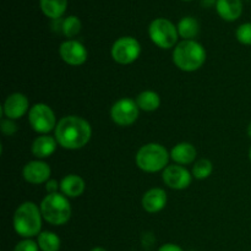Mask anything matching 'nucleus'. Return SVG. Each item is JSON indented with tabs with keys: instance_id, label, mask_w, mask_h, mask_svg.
<instances>
[{
	"instance_id": "nucleus-1",
	"label": "nucleus",
	"mask_w": 251,
	"mask_h": 251,
	"mask_svg": "<svg viewBox=\"0 0 251 251\" xmlns=\"http://www.w3.org/2000/svg\"><path fill=\"white\" fill-rule=\"evenodd\" d=\"M92 130L88 122L80 117H65L55 126V139L61 147L77 150L86 146L91 139Z\"/></svg>"
},
{
	"instance_id": "nucleus-2",
	"label": "nucleus",
	"mask_w": 251,
	"mask_h": 251,
	"mask_svg": "<svg viewBox=\"0 0 251 251\" xmlns=\"http://www.w3.org/2000/svg\"><path fill=\"white\" fill-rule=\"evenodd\" d=\"M206 51L200 43L195 41H183L173 51V61L180 70L195 71L203 65Z\"/></svg>"
},
{
	"instance_id": "nucleus-3",
	"label": "nucleus",
	"mask_w": 251,
	"mask_h": 251,
	"mask_svg": "<svg viewBox=\"0 0 251 251\" xmlns=\"http://www.w3.org/2000/svg\"><path fill=\"white\" fill-rule=\"evenodd\" d=\"M42 212L33 202H25L14 215V228L19 235L31 238L41 234Z\"/></svg>"
},
{
	"instance_id": "nucleus-4",
	"label": "nucleus",
	"mask_w": 251,
	"mask_h": 251,
	"mask_svg": "<svg viewBox=\"0 0 251 251\" xmlns=\"http://www.w3.org/2000/svg\"><path fill=\"white\" fill-rule=\"evenodd\" d=\"M42 216L54 226L65 225L71 216L70 202L60 194H48L41 203Z\"/></svg>"
},
{
	"instance_id": "nucleus-5",
	"label": "nucleus",
	"mask_w": 251,
	"mask_h": 251,
	"mask_svg": "<svg viewBox=\"0 0 251 251\" xmlns=\"http://www.w3.org/2000/svg\"><path fill=\"white\" fill-rule=\"evenodd\" d=\"M168 159V151L158 144L145 145L136 154L137 167L149 173H154L166 168Z\"/></svg>"
},
{
	"instance_id": "nucleus-6",
	"label": "nucleus",
	"mask_w": 251,
	"mask_h": 251,
	"mask_svg": "<svg viewBox=\"0 0 251 251\" xmlns=\"http://www.w3.org/2000/svg\"><path fill=\"white\" fill-rule=\"evenodd\" d=\"M152 42L159 48L168 49L176 46L178 39V29L167 19H156L149 27Z\"/></svg>"
},
{
	"instance_id": "nucleus-7",
	"label": "nucleus",
	"mask_w": 251,
	"mask_h": 251,
	"mask_svg": "<svg viewBox=\"0 0 251 251\" xmlns=\"http://www.w3.org/2000/svg\"><path fill=\"white\" fill-rule=\"evenodd\" d=\"M141 46L132 37H122L112 47V56L117 63L126 65L139 58Z\"/></svg>"
},
{
	"instance_id": "nucleus-8",
	"label": "nucleus",
	"mask_w": 251,
	"mask_h": 251,
	"mask_svg": "<svg viewBox=\"0 0 251 251\" xmlns=\"http://www.w3.org/2000/svg\"><path fill=\"white\" fill-rule=\"evenodd\" d=\"M28 120L34 131L41 132V134H47L53 130L54 126H56L55 115H54L53 110L44 103L34 104L29 109Z\"/></svg>"
},
{
	"instance_id": "nucleus-9",
	"label": "nucleus",
	"mask_w": 251,
	"mask_h": 251,
	"mask_svg": "<svg viewBox=\"0 0 251 251\" xmlns=\"http://www.w3.org/2000/svg\"><path fill=\"white\" fill-rule=\"evenodd\" d=\"M112 119L120 126L134 124L139 118V105L130 98H123L114 103L110 110Z\"/></svg>"
},
{
	"instance_id": "nucleus-10",
	"label": "nucleus",
	"mask_w": 251,
	"mask_h": 251,
	"mask_svg": "<svg viewBox=\"0 0 251 251\" xmlns=\"http://www.w3.org/2000/svg\"><path fill=\"white\" fill-rule=\"evenodd\" d=\"M61 59L70 65H81L87 60V50L77 41H66L59 48Z\"/></svg>"
},
{
	"instance_id": "nucleus-11",
	"label": "nucleus",
	"mask_w": 251,
	"mask_h": 251,
	"mask_svg": "<svg viewBox=\"0 0 251 251\" xmlns=\"http://www.w3.org/2000/svg\"><path fill=\"white\" fill-rule=\"evenodd\" d=\"M163 181L172 189L181 190L191 184V176L180 166H169L163 172Z\"/></svg>"
},
{
	"instance_id": "nucleus-12",
	"label": "nucleus",
	"mask_w": 251,
	"mask_h": 251,
	"mask_svg": "<svg viewBox=\"0 0 251 251\" xmlns=\"http://www.w3.org/2000/svg\"><path fill=\"white\" fill-rule=\"evenodd\" d=\"M2 110L7 119H19L28 110V100L22 93H14L5 100Z\"/></svg>"
},
{
	"instance_id": "nucleus-13",
	"label": "nucleus",
	"mask_w": 251,
	"mask_h": 251,
	"mask_svg": "<svg viewBox=\"0 0 251 251\" xmlns=\"http://www.w3.org/2000/svg\"><path fill=\"white\" fill-rule=\"evenodd\" d=\"M50 168L47 163L41 161H32L24 168V178L31 184H42L49 180Z\"/></svg>"
},
{
	"instance_id": "nucleus-14",
	"label": "nucleus",
	"mask_w": 251,
	"mask_h": 251,
	"mask_svg": "<svg viewBox=\"0 0 251 251\" xmlns=\"http://www.w3.org/2000/svg\"><path fill=\"white\" fill-rule=\"evenodd\" d=\"M167 203V194L163 189L154 188L147 191L142 199V206L150 213H156L163 210Z\"/></svg>"
},
{
	"instance_id": "nucleus-15",
	"label": "nucleus",
	"mask_w": 251,
	"mask_h": 251,
	"mask_svg": "<svg viewBox=\"0 0 251 251\" xmlns=\"http://www.w3.org/2000/svg\"><path fill=\"white\" fill-rule=\"evenodd\" d=\"M216 9L218 15L226 21H234L239 19L243 11L242 0H217Z\"/></svg>"
},
{
	"instance_id": "nucleus-16",
	"label": "nucleus",
	"mask_w": 251,
	"mask_h": 251,
	"mask_svg": "<svg viewBox=\"0 0 251 251\" xmlns=\"http://www.w3.org/2000/svg\"><path fill=\"white\" fill-rule=\"evenodd\" d=\"M60 189L64 195L69 198H77L85 191V181L81 176L70 174L61 180Z\"/></svg>"
},
{
	"instance_id": "nucleus-17",
	"label": "nucleus",
	"mask_w": 251,
	"mask_h": 251,
	"mask_svg": "<svg viewBox=\"0 0 251 251\" xmlns=\"http://www.w3.org/2000/svg\"><path fill=\"white\" fill-rule=\"evenodd\" d=\"M171 156L176 163L189 164L196 158V150L191 144L181 142V144H178L173 147Z\"/></svg>"
},
{
	"instance_id": "nucleus-18",
	"label": "nucleus",
	"mask_w": 251,
	"mask_h": 251,
	"mask_svg": "<svg viewBox=\"0 0 251 251\" xmlns=\"http://www.w3.org/2000/svg\"><path fill=\"white\" fill-rule=\"evenodd\" d=\"M56 149V141L50 136H39L32 145V153L38 158H46L54 153Z\"/></svg>"
},
{
	"instance_id": "nucleus-19",
	"label": "nucleus",
	"mask_w": 251,
	"mask_h": 251,
	"mask_svg": "<svg viewBox=\"0 0 251 251\" xmlns=\"http://www.w3.org/2000/svg\"><path fill=\"white\" fill-rule=\"evenodd\" d=\"M41 9L46 16L59 19L68 7V0H41Z\"/></svg>"
},
{
	"instance_id": "nucleus-20",
	"label": "nucleus",
	"mask_w": 251,
	"mask_h": 251,
	"mask_svg": "<svg viewBox=\"0 0 251 251\" xmlns=\"http://www.w3.org/2000/svg\"><path fill=\"white\" fill-rule=\"evenodd\" d=\"M136 103L140 109L145 110V112H153V110L158 109L161 100H159V96L153 91H145L137 96Z\"/></svg>"
},
{
	"instance_id": "nucleus-21",
	"label": "nucleus",
	"mask_w": 251,
	"mask_h": 251,
	"mask_svg": "<svg viewBox=\"0 0 251 251\" xmlns=\"http://www.w3.org/2000/svg\"><path fill=\"white\" fill-rule=\"evenodd\" d=\"M178 33L185 38V41H191V38L199 33V22L194 17H184L178 24Z\"/></svg>"
},
{
	"instance_id": "nucleus-22",
	"label": "nucleus",
	"mask_w": 251,
	"mask_h": 251,
	"mask_svg": "<svg viewBox=\"0 0 251 251\" xmlns=\"http://www.w3.org/2000/svg\"><path fill=\"white\" fill-rule=\"evenodd\" d=\"M38 247L42 251H59L60 238L51 232H43L38 235Z\"/></svg>"
},
{
	"instance_id": "nucleus-23",
	"label": "nucleus",
	"mask_w": 251,
	"mask_h": 251,
	"mask_svg": "<svg viewBox=\"0 0 251 251\" xmlns=\"http://www.w3.org/2000/svg\"><path fill=\"white\" fill-rule=\"evenodd\" d=\"M213 166L208 159H200L195 163L193 168V176L196 179H206L211 176Z\"/></svg>"
},
{
	"instance_id": "nucleus-24",
	"label": "nucleus",
	"mask_w": 251,
	"mask_h": 251,
	"mask_svg": "<svg viewBox=\"0 0 251 251\" xmlns=\"http://www.w3.org/2000/svg\"><path fill=\"white\" fill-rule=\"evenodd\" d=\"M81 21L76 16H69L63 21V32L66 37H74L80 32Z\"/></svg>"
},
{
	"instance_id": "nucleus-25",
	"label": "nucleus",
	"mask_w": 251,
	"mask_h": 251,
	"mask_svg": "<svg viewBox=\"0 0 251 251\" xmlns=\"http://www.w3.org/2000/svg\"><path fill=\"white\" fill-rule=\"evenodd\" d=\"M237 38L240 43L251 46V24H243L237 29Z\"/></svg>"
},
{
	"instance_id": "nucleus-26",
	"label": "nucleus",
	"mask_w": 251,
	"mask_h": 251,
	"mask_svg": "<svg viewBox=\"0 0 251 251\" xmlns=\"http://www.w3.org/2000/svg\"><path fill=\"white\" fill-rule=\"evenodd\" d=\"M38 243H34L31 239H25L15 247L14 251H38Z\"/></svg>"
},
{
	"instance_id": "nucleus-27",
	"label": "nucleus",
	"mask_w": 251,
	"mask_h": 251,
	"mask_svg": "<svg viewBox=\"0 0 251 251\" xmlns=\"http://www.w3.org/2000/svg\"><path fill=\"white\" fill-rule=\"evenodd\" d=\"M0 127H1V131L5 135H7V136H11V135H14L17 131L16 124L11 119L1 120V126Z\"/></svg>"
},
{
	"instance_id": "nucleus-28",
	"label": "nucleus",
	"mask_w": 251,
	"mask_h": 251,
	"mask_svg": "<svg viewBox=\"0 0 251 251\" xmlns=\"http://www.w3.org/2000/svg\"><path fill=\"white\" fill-rule=\"evenodd\" d=\"M59 183L56 180H54V179H49L48 181H47V185H46V189L47 191H48L49 194H55L56 191H58L59 189Z\"/></svg>"
},
{
	"instance_id": "nucleus-29",
	"label": "nucleus",
	"mask_w": 251,
	"mask_h": 251,
	"mask_svg": "<svg viewBox=\"0 0 251 251\" xmlns=\"http://www.w3.org/2000/svg\"><path fill=\"white\" fill-rule=\"evenodd\" d=\"M158 251H184V250L176 244H166L163 245V247L159 248Z\"/></svg>"
},
{
	"instance_id": "nucleus-30",
	"label": "nucleus",
	"mask_w": 251,
	"mask_h": 251,
	"mask_svg": "<svg viewBox=\"0 0 251 251\" xmlns=\"http://www.w3.org/2000/svg\"><path fill=\"white\" fill-rule=\"evenodd\" d=\"M91 251H107V250L103 249V248H100V247H98V248H93V249L91 250Z\"/></svg>"
},
{
	"instance_id": "nucleus-31",
	"label": "nucleus",
	"mask_w": 251,
	"mask_h": 251,
	"mask_svg": "<svg viewBox=\"0 0 251 251\" xmlns=\"http://www.w3.org/2000/svg\"><path fill=\"white\" fill-rule=\"evenodd\" d=\"M248 135H249L251 139V123L249 124V126H248Z\"/></svg>"
},
{
	"instance_id": "nucleus-32",
	"label": "nucleus",
	"mask_w": 251,
	"mask_h": 251,
	"mask_svg": "<svg viewBox=\"0 0 251 251\" xmlns=\"http://www.w3.org/2000/svg\"><path fill=\"white\" fill-rule=\"evenodd\" d=\"M250 161H251V149H250Z\"/></svg>"
}]
</instances>
